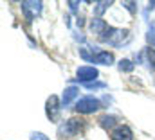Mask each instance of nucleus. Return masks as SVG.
<instances>
[{"label":"nucleus","mask_w":155,"mask_h":140,"mask_svg":"<svg viewBox=\"0 0 155 140\" xmlns=\"http://www.w3.org/2000/svg\"><path fill=\"white\" fill-rule=\"evenodd\" d=\"M97 40L101 43H108L112 47H121L123 43L130 41V31H126V29L123 31V29H116V27H110L108 25V29L101 36H97Z\"/></svg>","instance_id":"1"},{"label":"nucleus","mask_w":155,"mask_h":140,"mask_svg":"<svg viewBox=\"0 0 155 140\" xmlns=\"http://www.w3.org/2000/svg\"><path fill=\"white\" fill-rule=\"evenodd\" d=\"M101 101L92 97V95H87V97H81L76 103V111L81 115H90V113H96L97 110H101Z\"/></svg>","instance_id":"2"},{"label":"nucleus","mask_w":155,"mask_h":140,"mask_svg":"<svg viewBox=\"0 0 155 140\" xmlns=\"http://www.w3.org/2000/svg\"><path fill=\"white\" fill-rule=\"evenodd\" d=\"M85 128V122L81 119H67L58 126V133L61 137H74Z\"/></svg>","instance_id":"3"},{"label":"nucleus","mask_w":155,"mask_h":140,"mask_svg":"<svg viewBox=\"0 0 155 140\" xmlns=\"http://www.w3.org/2000/svg\"><path fill=\"white\" fill-rule=\"evenodd\" d=\"M20 7H22V13H24L25 20H27V22H33L40 13H41L43 2H40V0L38 2H36V0H24V2L20 4Z\"/></svg>","instance_id":"4"},{"label":"nucleus","mask_w":155,"mask_h":140,"mask_svg":"<svg viewBox=\"0 0 155 140\" xmlns=\"http://www.w3.org/2000/svg\"><path fill=\"white\" fill-rule=\"evenodd\" d=\"M60 110H61V103L56 95H51L47 99V106H45V113L49 117L51 122H58L60 120Z\"/></svg>","instance_id":"5"},{"label":"nucleus","mask_w":155,"mask_h":140,"mask_svg":"<svg viewBox=\"0 0 155 140\" xmlns=\"http://www.w3.org/2000/svg\"><path fill=\"white\" fill-rule=\"evenodd\" d=\"M99 77V72L96 67H79L76 72V81L79 83H85V84H88V83H92V81H96Z\"/></svg>","instance_id":"6"},{"label":"nucleus","mask_w":155,"mask_h":140,"mask_svg":"<svg viewBox=\"0 0 155 140\" xmlns=\"http://www.w3.org/2000/svg\"><path fill=\"white\" fill-rule=\"evenodd\" d=\"M110 138L112 140H134V133H132V129L128 126L121 124V126H117V128H114L110 131Z\"/></svg>","instance_id":"7"},{"label":"nucleus","mask_w":155,"mask_h":140,"mask_svg":"<svg viewBox=\"0 0 155 140\" xmlns=\"http://www.w3.org/2000/svg\"><path fill=\"white\" fill-rule=\"evenodd\" d=\"M114 61H116V58L108 50H97L92 56V63H97V65H112Z\"/></svg>","instance_id":"8"},{"label":"nucleus","mask_w":155,"mask_h":140,"mask_svg":"<svg viewBox=\"0 0 155 140\" xmlns=\"http://www.w3.org/2000/svg\"><path fill=\"white\" fill-rule=\"evenodd\" d=\"M78 95H79V88H78V86H67V88L63 90V95H61V104L63 106L72 104Z\"/></svg>","instance_id":"9"},{"label":"nucleus","mask_w":155,"mask_h":140,"mask_svg":"<svg viewBox=\"0 0 155 140\" xmlns=\"http://www.w3.org/2000/svg\"><path fill=\"white\" fill-rule=\"evenodd\" d=\"M107 29H108V24H107L105 20H101V18H92V22H90V31H92L94 34L101 36Z\"/></svg>","instance_id":"10"},{"label":"nucleus","mask_w":155,"mask_h":140,"mask_svg":"<svg viewBox=\"0 0 155 140\" xmlns=\"http://www.w3.org/2000/svg\"><path fill=\"white\" fill-rule=\"evenodd\" d=\"M117 117H114V115H103V117H99V126L101 128H105V129H114V128H117Z\"/></svg>","instance_id":"11"},{"label":"nucleus","mask_w":155,"mask_h":140,"mask_svg":"<svg viewBox=\"0 0 155 140\" xmlns=\"http://www.w3.org/2000/svg\"><path fill=\"white\" fill-rule=\"evenodd\" d=\"M110 5H112V2H107V0L96 2V5H94V14H96V16L99 18V16H101V14H103V13H105V11L108 9V7H110Z\"/></svg>","instance_id":"12"},{"label":"nucleus","mask_w":155,"mask_h":140,"mask_svg":"<svg viewBox=\"0 0 155 140\" xmlns=\"http://www.w3.org/2000/svg\"><path fill=\"white\" fill-rule=\"evenodd\" d=\"M146 63L152 72H155V49H146Z\"/></svg>","instance_id":"13"},{"label":"nucleus","mask_w":155,"mask_h":140,"mask_svg":"<svg viewBox=\"0 0 155 140\" xmlns=\"http://www.w3.org/2000/svg\"><path fill=\"white\" fill-rule=\"evenodd\" d=\"M117 67H119V70H121V72H132V70L135 68V65H134L130 59H121Z\"/></svg>","instance_id":"14"},{"label":"nucleus","mask_w":155,"mask_h":140,"mask_svg":"<svg viewBox=\"0 0 155 140\" xmlns=\"http://www.w3.org/2000/svg\"><path fill=\"white\" fill-rule=\"evenodd\" d=\"M146 40H148V43L155 47V27H150V31H148V34H146Z\"/></svg>","instance_id":"15"},{"label":"nucleus","mask_w":155,"mask_h":140,"mask_svg":"<svg viewBox=\"0 0 155 140\" xmlns=\"http://www.w3.org/2000/svg\"><path fill=\"white\" fill-rule=\"evenodd\" d=\"M31 140H51V138L41 131H35V133H31Z\"/></svg>","instance_id":"16"},{"label":"nucleus","mask_w":155,"mask_h":140,"mask_svg":"<svg viewBox=\"0 0 155 140\" xmlns=\"http://www.w3.org/2000/svg\"><path fill=\"white\" fill-rule=\"evenodd\" d=\"M79 56H81L83 59H87V61H92V56H94V54H90L87 49H79Z\"/></svg>","instance_id":"17"},{"label":"nucleus","mask_w":155,"mask_h":140,"mask_svg":"<svg viewBox=\"0 0 155 140\" xmlns=\"http://www.w3.org/2000/svg\"><path fill=\"white\" fill-rule=\"evenodd\" d=\"M123 5H124L130 13H135V11H137V4H135V2H123Z\"/></svg>","instance_id":"18"},{"label":"nucleus","mask_w":155,"mask_h":140,"mask_svg":"<svg viewBox=\"0 0 155 140\" xmlns=\"http://www.w3.org/2000/svg\"><path fill=\"white\" fill-rule=\"evenodd\" d=\"M87 88H103L105 86V83H88V84H85Z\"/></svg>","instance_id":"19"},{"label":"nucleus","mask_w":155,"mask_h":140,"mask_svg":"<svg viewBox=\"0 0 155 140\" xmlns=\"http://www.w3.org/2000/svg\"><path fill=\"white\" fill-rule=\"evenodd\" d=\"M67 4H69V7H71V11H74V13L78 11V2H72V0H71V2H67Z\"/></svg>","instance_id":"20"}]
</instances>
